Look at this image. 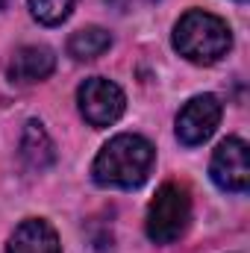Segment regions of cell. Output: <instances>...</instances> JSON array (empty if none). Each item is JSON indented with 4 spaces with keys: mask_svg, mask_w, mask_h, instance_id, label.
<instances>
[{
    "mask_svg": "<svg viewBox=\"0 0 250 253\" xmlns=\"http://www.w3.org/2000/svg\"><path fill=\"white\" fill-rule=\"evenodd\" d=\"M153 168V144L144 135L121 132L94 159V183L106 189H135L147 180Z\"/></svg>",
    "mask_w": 250,
    "mask_h": 253,
    "instance_id": "6da1fadb",
    "label": "cell"
},
{
    "mask_svg": "<svg viewBox=\"0 0 250 253\" xmlns=\"http://www.w3.org/2000/svg\"><path fill=\"white\" fill-rule=\"evenodd\" d=\"M174 47L188 62L212 65L221 56H227V50L233 47V33H230L227 21H221L218 15L191 9L174 27Z\"/></svg>",
    "mask_w": 250,
    "mask_h": 253,
    "instance_id": "7a4b0ae2",
    "label": "cell"
},
{
    "mask_svg": "<svg viewBox=\"0 0 250 253\" xmlns=\"http://www.w3.org/2000/svg\"><path fill=\"white\" fill-rule=\"evenodd\" d=\"M191 218V200L183 186H162L147 206V239L153 245H171L177 242L188 227Z\"/></svg>",
    "mask_w": 250,
    "mask_h": 253,
    "instance_id": "3957f363",
    "label": "cell"
},
{
    "mask_svg": "<svg viewBox=\"0 0 250 253\" xmlns=\"http://www.w3.org/2000/svg\"><path fill=\"white\" fill-rule=\"evenodd\" d=\"M77 103H80L83 118L91 126H109L124 115L126 97L112 80L91 77L77 88Z\"/></svg>",
    "mask_w": 250,
    "mask_h": 253,
    "instance_id": "277c9868",
    "label": "cell"
},
{
    "mask_svg": "<svg viewBox=\"0 0 250 253\" xmlns=\"http://www.w3.org/2000/svg\"><path fill=\"white\" fill-rule=\"evenodd\" d=\"M209 174L215 186L224 191H248L250 183V162H248V144L242 138H224L212 156Z\"/></svg>",
    "mask_w": 250,
    "mask_h": 253,
    "instance_id": "5b68a950",
    "label": "cell"
},
{
    "mask_svg": "<svg viewBox=\"0 0 250 253\" xmlns=\"http://www.w3.org/2000/svg\"><path fill=\"white\" fill-rule=\"evenodd\" d=\"M218 121H221V100L215 94H197L177 115V138L188 147L203 144L215 132Z\"/></svg>",
    "mask_w": 250,
    "mask_h": 253,
    "instance_id": "8992f818",
    "label": "cell"
},
{
    "mask_svg": "<svg viewBox=\"0 0 250 253\" xmlns=\"http://www.w3.org/2000/svg\"><path fill=\"white\" fill-rule=\"evenodd\" d=\"M6 253H62L56 230L42 218H27L9 239Z\"/></svg>",
    "mask_w": 250,
    "mask_h": 253,
    "instance_id": "52a82bcc",
    "label": "cell"
},
{
    "mask_svg": "<svg viewBox=\"0 0 250 253\" xmlns=\"http://www.w3.org/2000/svg\"><path fill=\"white\" fill-rule=\"evenodd\" d=\"M56 68V56L53 50L47 47H39V44H30V47H21L12 59H9V80L15 83H39V80H47Z\"/></svg>",
    "mask_w": 250,
    "mask_h": 253,
    "instance_id": "ba28073f",
    "label": "cell"
},
{
    "mask_svg": "<svg viewBox=\"0 0 250 253\" xmlns=\"http://www.w3.org/2000/svg\"><path fill=\"white\" fill-rule=\"evenodd\" d=\"M21 156L30 168L42 171V168H50L53 159H56V147L47 135V129L39 124V121H30L24 126V135H21Z\"/></svg>",
    "mask_w": 250,
    "mask_h": 253,
    "instance_id": "9c48e42d",
    "label": "cell"
},
{
    "mask_svg": "<svg viewBox=\"0 0 250 253\" xmlns=\"http://www.w3.org/2000/svg\"><path fill=\"white\" fill-rule=\"evenodd\" d=\"M109 47H112V36H109L103 27H83V30H77V33L68 39V53H71L74 59H80V62L97 59V56H103Z\"/></svg>",
    "mask_w": 250,
    "mask_h": 253,
    "instance_id": "30bf717a",
    "label": "cell"
},
{
    "mask_svg": "<svg viewBox=\"0 0 250 253\" xmlns=\"http://www.w3.org/2000/svg\"><path fill=\"white\" fill-rule=\"evenodd\" d=\"M74 3L77 0H30V12H33L36 21H42L47 27H56L71 15Z\"/></svg>",
    "mask_w": 250,
    "mask_h": 253,
    "instance_id": "8fae6325",
    "label": "cell"
},
{
    "mask_svg": "<svg viewBox=\"0 0 250 253\" xmlns=\"http://www.w3.org/2000/svg\"><path fill=\"white\" fill-rule=\"evenodd\" d=\"M0 6H3V0H0Z\"/></svg>",
    "mask_w": 250,
    "mask_h": 253,
    "instance_id": "7c38bea8",
    "label": "cell"
}]
</instances>
